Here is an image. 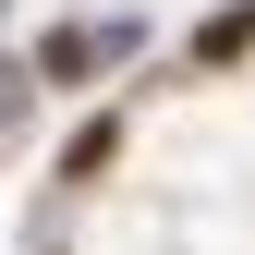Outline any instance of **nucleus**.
I'll use <instances>...</instances> for the list:
<instances>
[{
    "label": "nucleus",
    "instance_id": "2",
    "mask_svg": "<svg viewBox=\"0 0 255 255\" xmlns=\"http://www.w3.org/2000/svg\"><path fill=\"white\" fill-rule=\"evenodd\" d=\"M195 49H207V61H243V49H255V12H219L207 37H195Z\"/></svg>",
    "mask_w": 255,
    "mask_h": 255
},
{
    "label": "nucleus",
    "instance_id": "1",
    "mask_svg": "<svg viewBox=\"0 0 255 255\" xmlns=\"http://www.w3.org/2000/svg\"><path fill=\"white\" fill-rule=\"evenodd\" d=\"M110 49H122V37H49V73H61V85H73V73H98V61H110Z\"/></svg>",
    "mask_w": 255,
    "mask_h": 255
}]
</instances>
